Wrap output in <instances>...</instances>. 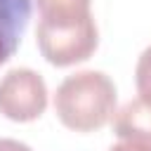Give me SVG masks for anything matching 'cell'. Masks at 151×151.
Returning <instances> with one entry per match:
<instances>
[{"mask_svg": "<svg viewBox=\"0 0 151 151\" xmlns=\"http://www.w3.org/2000/svg\"><path fill=\"white\" fill-rule=\"evenodd\" d=\"M40 21L35 40L40 54L52 66H73L87 61L97 45L99 31L90 0H35Z\"/></svg>", "mask_w": 151, "mask_h": 151, "instance_id": "cell-1", "label": "cell"}, {"mask_svg": "<svg viewBox=\"0 0 151 151\" xmlns=\"http://www.w3.org/2000/svg\"><path fill=\"white\" fill-rule=\"evenodd\" d=\"M54 111L73 132L101 130L116 113V85L101 71H78L57 87Z\"/></svg>", "mask_w": 151, "mask_h": 151, "instance_id": "cell-2", "label": "cell"}, {"mask_svg": "<svg viewBox=\"0 0 151 151\" xmlns=\"http://www.w3.org/2000/svg\"><path fill=\"white\" fill-rule=\"evenodd\" d=\"M47 109V85L33 68H12L0 78V113L14 123H31Z\"/></svg>", "mask_w": 151, "mask_h": 151, "instance_id": "cell-3", "label": "cell"}, {"mask_svg": "<svg viewBox=\"0 0 151 151\" xmlns=\"http://www.w3.org/2000/svg\"><path fill=\"white\" fill-rule=\"evenodd\" d=\"M31 19V0H0V66L12 59Z\"/></svg>", "mask_w": 151, "mask_h": 151, "instance_id": "cell-4", "label": "cell"}, {"mask_svg": "<svg viewBox=\"0 0 151 151\" xmlns=\"http://www.w3.org/2000/svg\"><path fill=\"white\" fill-rule=\"evenodd\" d=\"M113 132L123 142H134L151 149V104L139 97L127 101L113 116Z\"/></svg>", "mask_w": 151, "mask_h": 151, "instance_id": "cell-5", "label": "cell"}, {"mask_svg": "<svg viewBox=\"0 0 151 151\" xmlns=\"http://www.w3.org/2000/svg\"><path fill=\"white\" fill-rule=\"evenodd\" d=\"M134 85L142 101L151 104V45L139 54L137 68H134Z\"/></svg>", "mask_w": 151, "mask_h": 151, "instance_id": "cell-6", "label": "cell"}, {"mask_svg": "<svg viewBox=\"0 0 151 151\" xmlns=\"http://www.w3.org/2000/svg\"><path fill=\"white\" fill-rule=\"evenodd\" d=\"M0 151H33V149L19 139H0Z\"/></svg>", "mask_w": 151, "mask_h": 151, "instance_id": "cell-7", "label": "cell"}, {"mask_svg": "<svg viewBox=\"0 0 151 151\" xmlns=\"http://www.w3.org/2000/svg\"><path fill=\"white\" fill-rule=\"evenodd\" d=\"M109 151H151V149L142 146V144H134V142H120V144H113Z\"/></svg>", "mask_w": 151, "mask_h": 151, "instance_id": "cell-8", "label": "cell"}]
</instances>
